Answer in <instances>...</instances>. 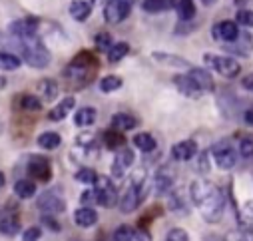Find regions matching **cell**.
<instances>
[{"instance_id": "cell-1", "label": "cell", "mask_w": 253, "mask_h": 241, "mask_svg": "<svg viewBox=\"0 0 253 241\" xmlns=\"http://www.w3.org/2000/svg\"><path fill=\"white\" fill-rule=\"evenodd\" d=\"M189 196H192V201L198 205L202 217L208 223H217L223 217L225 198H223V192L215 184L208 182V179H196L189 186Z\"/></svg>"}, {"instance_id": "cell-2", "label": "cell", "mask_w": 253, "mask_h": 241, "mask_svg": "<svg viewBox=\"0 0 253 241\" xmlns=\"http://www.w3.org/2000/svg\"><path fill=\"white\" fill-rule=\"evenodd\" d=\"M98 72H100V58L90 50H80L68 62L62 76H64L66 84L72 90H82L96 80Z\"/></svg>"}, {"instance_id": "cell-3", "label": "cell", "mask_w": 253, "mask_h": 241, "mask_svg": "<svg viewBox=\"0 0 253 241\" xmlns=\"http://www.w3.org/2000/svg\"><path fill=\"white\" fill-rule=\"evenodd\" d=\"M20 44V52H22V60L30 66V68H36V70H42L46 68L50 62H52V56L48 52V48L44 46V42L38 38H32V40H24V42H18Z\"/></svg>"}, {"instance_id": "cell-4", "label": "cell", "mask_w": 253, "mask_h": 241, "mask_svg": "<svg viewBox=\"0 0 253 241\" xmlns=\"http://www.w3.org/2000/svg\"><path fill=\"white\" fill-rule=\"evenodd\" d=\"M204 62L208 64V68L215 70L217 74H221L223 78H235L241 72V66L235 58L231 56H219V54H206Z\"/></svg>"}, {"instance_id": "cell-5", "label": "cell", "mask_w": 253, "mask_h": 241, "mask_svg": "<svg viewBox=\"0 0 253 241\" xmlns=\"http://www.w3.org/2000/svg\"><path fill=\"white\" fill-rule=\"evenodd\" d=\"M8 32L18 42L38 38L40 36V20L38 18H18V20L8 24Z\"/></svg>"}, {"instance_id": "cell-6", "label": "cell", "mask_w": 253, "mask_h": 241, "mask_svg": "<svg viewBox=\"0 0 253 241\" xmlns=\"http://www.w3.org/2000/svg\"><path fill=\"white\" fill-rule=\"evenodd\" d=\"M36 205H38V209H40L44 215H56V213H64V211H66V200L60 196V190H58V188L44 192V194L38 198Z\"/></svg>"}, {"instance_id": "cell-7", "label": "cell", "mask_w": 253, "mask_h": 241, "mask_svg": "<svg viewBox=\"0 0 253 241\" xmlns=\"http://www.w3.org/2000/svg\"><path fill=\"white\" fill-rule=\"evenodd\" d=\"M211 156L219 169H231L237 163V150L233 148V144L229 140H221V142L213 144Z\"/></svg>"}, {"instance_id": "cell-8", "label": "cell", "mask_w": 253, "mask_h": 241, "mask_svg": "<svg viewBox=\"0 0 253 241\" xmlns=\"http://www.w3.org/2000/svg\"><path fill=\"white\" fill-rule=\"evenodd\" d=\"M134 0H108L104 6V20L108 24H120L130 16Z\"/></svg>"}, {"instance_id": "cell-9", "label": "cell", "mask_w": 253, "mask_h": 241, "mask_svg": "<svg viewBox=\"0 0 253 241\" xmlns=\"http://www.w3.org/2000/svg\"><path fill=\"white\" fill-rule=\"evenodd\" d=\"M94 196H96V203H100L102 207H114L118 203V192L112 184L110 177H100L94 184Z\"/></svg>"}, {"instance_id": "cell-10", "label": "cell", "mask_w": 253, "mask_h": 241, "mask_svg": "<svg viewBox=\"0 0 253 241\" xmlns=\"http://www.w3.org/2000/svg\"><path fill=\"white\" fill-rule=\"evenodd\" d=\"M26 169L34 179H38V182H50L52 179V163L44 156H30Z\"/></svg>"}, {"instance_id": "cell-11", "label": "cell", "mask_w": 253, "mask_h": 241, "mask_svg": "<svg viewBox=\"0 0 253 241\" xmlns=\"http://www.w3.org/2000/svg\"><path fill=\"white\" fill-rule=\"evenodd\" d=\"M211 36H213V40H217V42L231 44V42H235L237 36H239V26H237V22H233V20H221V22L213 24Z\"/></svg>"}, {"instance_id": "cell-12", "label": "cell", "mask_w": 253, "mask_h": 241, "mask_svg": "<svg viewBox=\"0 0 253 241\" xmlns=\"http://www.w3.org/2000/svg\"><path fill=\"white\" fill-rule=\"evenodd\" d=\"M134 160H136V156H134V152L130 148L118 150V154L114 158V163H112V175L114 177H122L126 171L134 165Z\"/></svg>"}, {"instance_id": "cell-13", "label": "cell", "mask_w": 253, "mask_h": 241, "mask_svg": "<svg viewBox=\"0 0 253 241\" xmlns=\"http://www.w3.org/2000/svg\"><path fill=\"white\" fill-rule=\"evenodd\" d=\"M187 76H189V80H192L198 88H200V92L204 94V92H213L215 90V82H213V76L206 70V68H192V70H187Z\"/></svg>"}, {"instance_id": "cell-14", "label": "cell", "mask_w": 253, "mask_h": 241, "mask_svg": "<svg viewBox=\"0 0 253 241\" xmlns=\"http://www.w3.org/2000/svg\"><path fill=\"white\" fill-rule=\"evenodd\" d=\"M223 50L225 52H231V54H237V56H243V58H247L251 52H253V36L251 34H241L239 32V36H237V40L235 42H231V44H223Z\"/></svg>"}, {"instance_id": "cell-15", "label": "cell", "mask_w": 253, "mask_h": 241, "mask_svg": "<svg viewBox=\"0 0 253 241\" xmlns=\"http://www.w3.org/2000/svg\"><path fill=\"white\" fill-rule=\"evenodd\" d=\"M198 156V144L194 140H183V142H177L173 148H171V158L177 160V161H189L192 158Z\"/></svg>"}, {"instance_id": "cell-16", "label": "cell", "mask_w": 253, "mask_h": 241, "mask_svg": "<svg viewBox=\"0 0 253 241\" xmlns=\"http://www.w3.org/2000/svg\"><path fill=\"white\" fill-rule=\"evenodd\" d=\"M74 104H76V100L72 98V96H66L64 100H60L50 112H48V120L50 122H62L68 114H70V110L74 108Z\"/></svg>"}, {"instance_id": "cell-17", "label": "cell", "mask_w": 253, "mask_h": 241, "mask_svg": "<svg viewBox=\"0 0 253 241\" xmlns=\"http://www.w3.org/2000/svg\"><path fill=\"white\" fill-rule=\"evenodd\" d=\"M152 58L156 60V62L168 66V68H187V70H192L194 66L187 62V60L179 58V56H173V54H168V52H154Z\"/></svg>"}, {"instance_id": "cell-18", "label": "cell", "mask_w": 253, "mask_h": 241, "mask_svg": "<svg viewBox=\"0 0 253 241\" xmlns=\"http://www.w3.org/2000/svg\"><path fill=\"white\" fill-rule=\"evenodd\" d=\"M173 84H175V88L183 94V96H187V98H200L202 96V92H200V88L189 80V76L187 74H177V76H173Z\"/></svg>"}, {"instance_id": "cell-19", "label": "cell", "mask_w": 253, "mask_h": 241, "mask_svg": "<svg viewBox=\"0 0 253 241\" xmlns=\"http://www.w3.org/2000/svg\"><path fill=\"white\" fill-rule=\"evenodd\" d=\"M112 130H118V132H128V130H134L138 126V118H134L132 114H126V112H120V114H114L112 116Z\"/></svg>"}, {"instance_id": "cell-20", "label": "cell", "mask_w": 253, "mask_h": 241, "mask_svg": "<svg viewBox=\"0 0 253 241\" xmlns=\"http://www.w3.org/2000/svg\"><path fill=\"white\" fill-rule=\"evenodd\" d=\"M173 186V171L169 167H162L158 169L156 177H154V190L158 194H168Z\"/></svg>"}, {"instance_id": "cell-21", "label": "cell", "mask_w": 253, "mask_h": 241, "mask_svg": "<svg viewBox=\"0 0 253 241\" xmlns=\"http://www.w3.org/2000/svg\"><path fill=\"white\" fill-rule=\"evenodd\" d=\"M74 223L78 227H92L98 223V213L92 207H78L74 211Z\"/></svg>"}, {"instance_id": "cell-22", "label": "cell", "mask_w": 253, "mask_h": 241, "mask_svg": "<svg viewBox=\"0 0 253 241\" xmlns=\"http://www.w3.org/2000/svg\"><path fill=\"white\" fill-rule=\"evenodd\" d=\"M175 12L179 22H192L196 18V2L194 0H175Z\"/></svg>"}, {"instance_id": "cell-23", "label": "cell", "mask_w": 253, "mask_h": 241, "mask_svg": "<svg viewBox=\"0 0 253 241\" xmlns=\"http://www.w3.org/2000/svg\"><path fill=\"white\" fill-rule=\"evenodd\" d=\"M90 14H92V4L88 2V0H74V2L70 4V16L76 22L88 20Z\"/></svg>"}, {"instance_id": "cell-24", "label": "cell", "mask_w": 253, "mask_h": 241, "mask_svg": "<svg viewBox=\"0 0 253 241\" xmlns=\"http://www.w3.org/2000/svg\"><path fill=\"white\" fill-rule=\"evenodd\" d=\"M96 118H98L96 108L86 106V108H80V110L76 112V116H74V124H76L78 128H88V126H92V124L96 122Z\"/></svg>"}, {"instance_id": "cell-25", "label": "cell", "mask_w": 253, "mask_h": 241, "mask_svg": "<svg viewBox=\"0 0 253 241\" xmlns=\"http://www.w3.org/2000/svg\"><path fill=\"white\" fill-rule=\"evenodd\" d=\"M104 146L108 148V150H122L124 146H126V136L122 134V132H118V130H108V132H104Z\"/></svg>"}, {"instance_id": "cell-26", "label": "cell", "mask_w": 253, "mask_h": 241, "mask_svg": "<svg viewBox=\"0 0 253 241\" xmlns=\"http://www.w3.org/2000/svg\"><path fill=\"white\" fill-rule=\"evenodd\" d=\"M132 142H134V146H136L138 150H142L144 154H150V152H154V150L158 148V144H156L154 136H152V134H148V132H140V134H136Z\"/></svg>"}, {"instance_id": "cell-27", "label": "cell", "mask_w": 253, "mask_h": 241, "mask_svg": "<svg viewBox=\"0 0 253 241\" xmlns=\"http://www.w3.org/2000/svg\"><path fill=\"white\" fill-rule=\"evenodd\" d=\"M173 6H175V0H144L142 2V10L152 12V14L166 12V10L173 8Z\"/></svg>"}, {"instance_id": "cell-28", "label": "cell", "mask_w": 253, "mask_h": 241, "mask_svg": "<svg viewBox=\"0 0 253 241\" xmlns=\"http://www.w3.org/2000/svg\"><path fill=\"white\" fill-rule=\"evenodd\" d=\"M14 194L20 198V200H30L36 196V184L32 179H18L14 184Z\"/></svg>"}, {"instance_id": "cell-29", "label": "cell", "mask_w": 253, "mask_h": 241, "mask_svg": "<svg viewBox=\"0 0 253 241\" xmlns=\"http://www.w3.org/2000/svg\"><path fill=\"white\" fill-rule=\"evenodd\" d=\"M22 64V58H18L16 54H10V52H2L0 50V70L4 72H14L18 70Z\"/></svg>"}, {"instance_id": "cell-30", "label": "cell", "mask_w": 253, "mask_h": 241, "mask_svg": "<svg viewBox=\"0 0 253 241\" xmlns=\"http://www.w3.org/2000/svg\"><path fill=\"white\" fill-rule=\"evenodd\" d=\"M0 233L6 235V237H14L20 233V221L16 215H8L0 219Z\"/></svg>"}, {"instance_id": "cell-31", "label": "cell", "mask_w": 253, "mask_h": 241, "mask_svg": "<svg viewBox=\"0 0 253 241\" xmlns=\"http://www.w3.org/2000/svg\"><path fill=\"white\" fill-rule=\"evenodd\" d=\"M128 54H130V44H128V42H116V44H112V48L108 50V60H110L112 64H118L120 60H124Z\"/></svg>"}, {"instance_id": "cell-32", "label": "cell", "mask_w": 253, "mask_h": 241, "mask_svg": "<svg viewBox=\"0 0 253 241\" xmlns=\"http://www.w3.org/2000/svg\"><path fill=\"white\" fill-rule=\"evenodd\" d=\"M38 94L44 98V100H54L58 96V82L52 80V78H44L38 82Z\"/></svg>"}, {"instance_id": "cell-33", "label": "cell", "mask_w": 253, "mask_h": 241, "mask_svg": "<svg viewBox=\"0 0 253 241\" xmlns=\"http://www.w3.org/2000/svg\"><path fill=\"white\" fill-rule=\"evenodd\" d=\"M36 144H38L42 150H56V148H60L62 138H60V134H56V132H44V134L38 136Z\"/></svg>"}, {"instance_id": "cell-34", "label": "cell", "mask_w": 253, "mask_h": 241, "mask_svg": "<svg viewBox=\"0 0 253 241\" xmlns=\"http://www.w3.org/2000/svg\"><path fill=\"white\" fill-rule=\"evenodd\" d=\"M98 86H100V90H102L104 94H110V92H116V90L122 88V78L116 76V74H108V76H104V78L100 80Z\"/></svg>"}, {"instance_id": "cell-35", "label": "cell", "mask_w": 253, "mask_h": 241, "mask_svg": "<svg viewBox=\"0 0 253 241\" xmlns=\"http://www.w3.org/2000/svg\"><path fill=\"white\" fill-rule=\"evenodd\" d=\"M76 179H78L80 184L90 186V184H96L98 173H96V169H92V167H80V169L76 171Z\"/></svg>"}, {"instance_id": "cell-36", "label": "cell", "mask_w": 253, "mask_h": 241, "mask_svg": "<svg viewBox=\"0 0 253 241\" xmlns=\"http://www.w3.org/2000/svg\"><path fill=\"white\" fill-rule=\"evenodd\" d=\"M20 106H22V110H26V112H40V110H42V102H40L36 96H32V94H24V96L20 98Z\"/></svg>"}, {"instance_id": "cell-37", "label": "cell", "mask_w": 253, "mask_h": 241, "mask_svg": "<svg viewBox=\"0 0 253 241\" xmlns=\"http://www.w3.org/2000/svg\"><path fill=\"white\" fill-rule=\"evenodd\" d=\"M134 235H136V229H132L130 225H120L116 227L112 239L114 241H134Z\"/></svg>"}, {"instance_id": "cell-38", "label": "cell", "mask_w": 253, "mask_h": 241, "mask_svg": "<svg viewBox=\"0 0 253 241\" xmlns=\"http://www.w3.org/2000/svg\"><path fill=\"white\" fill-rule=\"evenodd\" d=\"M112 34H108V32H98L96 36H94V46L100 50V52H108L110 48H112Z\"/></svg>"}, {"instance_id": "cell-39", "label": "cell", "mask_w": 253, "mask_h": 241, "mask_svg": "<svg viewBox=\"0 0 253 241\" xmlns=\"http://www.w3.org/2000/svg\"><path fill=\"white\" fill-rule=\"evenodd\" d=\"M239 154L243 158H251L253 156V134H247L239 140Z\"/></svg>"}, {"instance_id": "cell-40", "label": "cell", "mask_w": 253, "mask_h": 241, "mask_svg": "<svg viewBox=\"0 0 253 241\" xmlns=\"http://www.w3.org/2000/svg\"><path fill=\"white\" fill-rule=\"evenodd\" d=\"M235 20H237L239 26L253 28V10H249V8H241V10L235 14Z\"/></svg>"}, {"instance_id": "cell-41", "label": "cell", "mask_w": 253, "mask_h": 241, "mask_svg": "<svg viewBox=\"0 0 253 241\" xmlns=\"http://www.w3.org/2000/svg\"><path fill=\"white\" fill-rule=\"evenodd\" d=\"M168 241H189V235L181 227H173L168 231Z\"/></svg>"}, {"instance_id": "cell-42", "label": "cell", "mask_w": 253, "mask_h": 241, "mask_svg": "<svg viewBox=\"0 0 253 241\" xmlns=\"http://www.w3.org/2000/svg\"><path fill=\"white\" fill-rule=\"evenodd\" d=\"M40 237H42V229H40L38 225H34V227H28V229L24 231L22 241H38Z\"/></svg>"}, {"instance_id": "cell-43", "label": "cell", "mask_w": 253, "mask_h": 241, "mask_svg": "<svg viewBox=\"0 0 253 241\" xmlns=\"http://www.w3.org/2000/svg\"><path fill=\"white\" fill-rule=\"evenodd\" d=\"M183 205H185V203L181 201V198H179L177 192H175V194H169V209H171V211H185Z\"/></svg>"}, {"instance_id": "cell-44", "label": "cell", "mask_w": 253, "mask_h": 241, "mask_svg": "<svg viewBox=\"0 0 253 241\" xmlns=\"http://www.w3.org/2000/svg\"><path fill=\"white\" fill-rule=\"evenodd\" d=\"M40 221H42V225H46L50 231H60V223H58L52 215H42V219H40Z\"/></svg>"}, {"instance_id": "cell-45", "label": "cell", "mask_w": 253, "mask_h": 241, "mask_svg": "<svg viewBox=\"0 0 253 241\" xmlns=\"http://www.w3.org/2000/svg\"><path fill=\"white\" fill-rule=\"evenodd\" d=\"M198 169L202 173H208L210 171V158H208V152L200 154V160H198Z\"/></svg>"}, {"instance_id": "cell-46", "label": "cell", "mask_w": 253, "mask_h": 241, "mask_svg": "<svg viewBox=\"0 0 253 241\" xmlns=\"http://www.w3.org/2000/svg\"><path fill=\"white\" fill-rule=\"evenodd\" d=\"M134 241H152V235H150V231L146 227H140L136 231V235H134Z\"/></svg>"}, {"instance_id": "cell-47", "label": "cell", "mask_w": 253, "mask_h": 241, "mask_svg": "<svg viewBox=\"0 0 253 241\" xmlns=\"http://www.w3.org/2000/svg\"><path fill=\"white\" fill-rule=\"evenodd\" d=\"M241 86H243L247 92H253V72H251V74H247V76L241 80Z\"/></svg>"}, {"instance_id": "cell-48", "label": "cell", "mask_w": 253, "mask_h": 241, "mask_svg": "<svg viewBox=\"0 0 253 241\" xmlns=\"http://www.w3.org/2000/svg\"><path fill=\"white\" fill-rule=\"evenodd\" d=\"M90 201H94V203H96V196H94V190H88V192H84V194H82V203L86 205V203H90Z\"/></svg>"}, {"instance_id": "cell-49", "label": "cell", "mask_w": 253, "mask_h": 241, "mask_svg": "<svg viewBox=\"0 0 253 241\" xmlns=\"http://www.w3.org/2000/svg\"><path fill=\"white\" fill-rule=\"evenodd\" d=\"M243 122L247 126H253V108H249V110L243 112Z\"/></svg>"}, {"instance_id": "cell-50", "label": "cell", "mask_w": 253, "mask_h": 241, "mask_svg": "<svg viewBox=\"0 0 253 241\" xmlns=\"http://www.w3.org/2000/svg\"><path fill=\"white\" fill-rule=\"evenodd\" d=\"M235 2V6H245L247 2H251V0H233Z\"/></svg>"}, {"instance_id": "cell-51", "label": "cell", "mask_w": 253, "mask_h": 241, "mask_svg": "<svg viewBox=\"0 0 253 241\" xmlns=\"http://www.w3.org/2000/svg\"><path fill=\"white\" fill-rule=\"evenodd\" d=\"M2 88H6V78L0 76V90H2Z\"/></svg>"}, {"instance_id": "cell-52", "label": "cell", "mask_w": 253, "mask_h": 241, "mask_svg": "<svg viewBox=\"0 0 253 241\" xmlns=\"http://www.w3.org/2000/svg\"><path fill=\"white\" fill-rule=\"evenodd\" d=\"M4 182H6V179H4V173H2V171H0V188H2V186H4Z\"/></svg>"}]
</instances>
